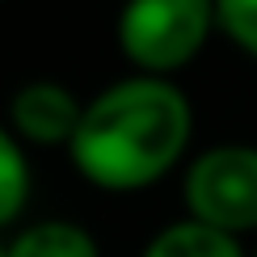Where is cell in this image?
<instances>
[{
    "instance_id": "2",
    "label": "cell",
    "mask_w": 257,
    "mask_h": 257,
    "mask_svg": "<svg viewBox=\"0 0 257 257\" xmlns=\"http://www.w3.org/2000/svg\"><path fill=\"white\" fill-rule=\"evenodd\" d=\"M215 34V0H122L114 17V42L139 76L177 80Z\"/></svg>"
},
{
    "instance_id": "4",
    "label": "cell",
    "mask_w": 257,
    "mask_h": 257,
    "mask_svg": "<svg viewBox=\"0 0 257 257\" xmlns=\"http://www.w3.org/2000/svg\"><path fill=\"white\" fill-rule=\"evenodd\" d=\"M80 110H84V97H76L63 80L38 76L9 93L5 126L17 135V144L26 152L30 148H63L68 152L76 122H80Z\"/></svg>"
},
{
    "instance_id": "8",
    "label": "cell",
    "mask_w": 257,
    "mask_h": 257,
    "mask_svg": "<svg viewBox=\"0 0 257 257\" xmlns=\"http://www.w3.org/2000/svg\"><path fill=\"white\" fill-rule=\"evenodd\" d=\"M215 26L244 59L257 63V0H215Z\"/></svg>"
},
{
    "instance_id": "9",
    "label": "cell",
    "mask_w": 257,
    "mask_h": 257,
    "mask_svg": "<svg viewBox=\"0 0 257 257\" xmlns=\"http://www.w3.org/2000/svg\"><path fill=\"white\" fill-rule=\"evenodd\" d=\"M0 257H5V236H0Z\"/></svg>"
},
{
    "instance_id": "1",
    "label": "cell",
    "mask_w": 257,
    "mask_h": 257,
    "mask_svg": "<svg viewBox=\"0 0 257 257\" xmlns=\"http://www.w3.org/2000/svg\"><path fill=\"white\" fill-rule=\"evenodd\" d=\"M190 139L194 105L186 89L165 76L126 72L84 97L68 160L93 190L139 194L165 181L173 169H186Z\"/></svg>"
},
{
    "instance_id": "3",
    "label": "cell",
    "mask_w": 257,
    "mask_h": 257,
    "mask_svg": "<svg viewBox=\"0 0 257 257\" xmlns=\"http://www.w3.org/2000/svg\"><path fill=\"white\" fill-rule=\"evenodd\" d=\"M181 207L223 236H257V144H211L181 169Z\"/></svg>"
},
{
    "instance_id": "5",
    "label": "cell",
    "mask_w": 257,
    "mask_h": 257,
    "mask_svg": "<svg viewBox=\"0 0 257 257\" xmlns=\"http://www.w3.org/2000/svg\"><path fill=\"white\" fill-rule=\"evenodd\" d=\"M5 257H101V244L84 223L47 215L17 223L5 236Z\"/></svg>"
},
{
    "instance_id": "6",
    "label": "cell",
    "mask_w": 257,
    "mask_h": 257,
    "mask_svg": "<svg viewBox=\"0 0 257 257\" xmlns=\"http://www.w3.org/2000/svg\"><path fill=\"white\" fill-rule=\"evenodd\" d=\"M139 257H249V249L236 236H223L207 223L181 215L165 228H156L148 244L139 249Z\"/></svg>"
},
{
    "instance_id": "10",
    "label": "cell",
    "mask_w": 257,
    "mask_h": 257,
    "mask_svg": "<svg viewBox=\"0 0 257 257\" xmlns=\"http://www.w3.org/2000/svg\"><path fill=\"white\" fill-rule=\"evenodd\" d=\"M249 257H257V244H253V253H249Z\"/></svg>"
},
{
    "instance_id": "7",
    "label": "cell",
    "mask_w": 257,
    "mask_h": 257,
    "mask_svg": "<svg viewBox=\"0 0 257 257\" xmlns=\"http://www.w3.org/2000/svg\"><path fill=\"white\" fill-rule=\"evenodd\" d=\"M30 194H34L30 156L17 144V135L5 126V118H0V236H9L21 223V215L30 207Z\"/></svg>"
}]
</instances>
